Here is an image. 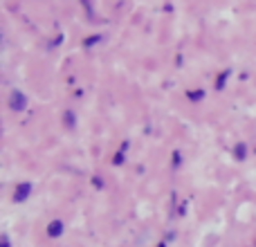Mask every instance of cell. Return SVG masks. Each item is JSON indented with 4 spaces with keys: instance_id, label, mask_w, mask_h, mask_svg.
I'll use <instances>...</instances> for the list:
<instances>
[{
    "instance_id": "6da1fadb",
    "label": "cell",
    "mask_w": 256,
    "mask_h": 247,
    "mask_svg": "<svg viewBox=\"0 0 256 247\" xmlns=\"http://www.w3.org/2000/svg\"><path fill=\"white\" fill-rule=\"evenodd\" d=\"M9 104H12L14 110H23L27 101H25V94L23 92H12V101H9Z\"/></svg>"
},
{
    "instance_id": "7a4b0ae2",
    "label": "cell",
    "mask_w": 256,
    "mask_h": 247,
    "mask_svg": "<svg viewBox=\"0 0 256 247\" xmlns=\"http://www.w3.org/2000/svg\"><path fill=\"white\" fill-rule=\"evenodd\" d=\"M29 191H32V184H29V182L20 184V187H18V191H16V202H23L25 198L29 195Z\"/></svg>"
},
{
    "instance_id": "3957f363",
    "label": "cell",
    "mask_w": 256,
    "mask_h": 247,
    "mask_svg": "<svg viewBox=\"0 0 256 247\" xmlns=\"http://www.w3.org/2000/svg\"><path fill=\"white\" fill-rule=\"evenodd\" d=\"M61 231H63V225H61V223L56 220V223H52V225H50V229H47V234H50V236H61Z\"/></svg>"
}]
</instances>
